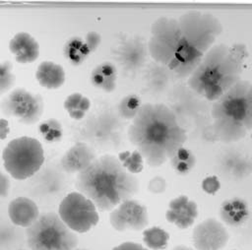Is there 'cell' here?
Wrapping results in <instances>:
<instances>
[{"label": "cell", "instance_id": "d6986e66", "mask_svg": "<svg viewBox=\"0 0 252 250\" xmlns=\"http://www.w3.org/2000/svg\"><path fill=\"white\" fill-rule=\"evenodd\" d=\"M9 50L14 55L15 61L20 64L32 63L39 56L37 40L26 31H20L11 38Z\"/></svg>", "mask_w": 252, "mask_h": 250}, {"label": "cell", "instance_id": "277c9868", "mask_svg": "<svg viewBox=\"0 0 252 250\" xmlns=\"http://www.w3.org/2000/svg\"><path fill=\"white\" fill-rule=\"evenodd\" d=\"M247 56L248 50L243 43L213 45L188 77V87L214 102L241 80Z\"/></svg>", "mask_w": 252, "mask_h": 250}, {"label": "cell", "instance_id": "5bb4252c", "mask_svg": "<svg viewBox=\"0 0 252 250\" xmlns=\"http://www.w3.org/2000/svg\"><path fill=\"white\" fill-rule=\"evenodd\" d=\"M116 60L126 71L135 72L141 69L149 54L148 42L140 36H131L119 44L116 49Z\"/></svg>", "mask_w": 252, "mask_h": 250}, {"label": "cell", "instance_id": "ba28073f", "mask_svg": "<svg viewBox=\"0 0 252 250\" xmlns=\"http://www.w3.org/2000/svg\"><path fill=\"white\" fill-rule=\"evenodd\" d=\"M58 215L74 232L85 233L95 226L99 216L94 203L78 191L67 194L60 202Z\"/></svg>", "mask_w": 252, "mask_h": 250}, {"label": "cell", "instance_id": "d6a6232c", "mask_svg": "<svg viewBox=\"0 0 252 250\" xmlns=\"http://www.w3.org/2000/svg\"><path fill=\"white\" fill-rule=\"evenodd\" d=\"M16 82V76L13 73V63L10 60L0 62V94L11 91Z\"/></svg>", "mask_w": 252, "mask_h": 250}, {"label": "cell", "instance_id": "5b68a950", "mask_svg": "<svg viewBox=\"0 0 252 250\" xmlns=\"http://www.w3.org/2000/svg\"><path fill=\"white\" fill-rule=\"evenodd\" d=\"M213 131L223 143L244 138L252 130V83L240 80L211 108Z\"/></svg>", "mask_w": 252, "mask_h": 250}, {"label": "cell", "instance_id": "9c48e42d", "mask_svg": "<svg viewBox=\"0 0 252 250\" xmlns=\"http://www.w3.org/2000/svg\"><path fill=\"white\" fill-rule=\"evenodd\" d=\"M0 109L5 116L16 118L22 124L33 125L42 116L44 102L40 94L17 88L2 98Z\"/></svg>", "mask_w": 252, "mask_h": 250}, {"label": "cell", "instance_id": "836d02e7", "mask_svg": "<svg viewBox=\"0 0 252 250\" xmlns=\"http://www.w3.org/2000/svg\"><path fill=\"white\" fill-rule=\"evenodd\" d=\"M201 187L205 193L215 195L220 188V181L217 175H209L202 180Z\"/></svg>", "mask_w": 252, "mask_h": 250}, {"label": "cell", "instance_id": "52a82bcc", "mask_svg": "<svg viewBox=\"0 0 252 250\" xmlns=\"http://www.w3.org/2000/svg\"><path fill=\"white\" fill-rule=\"evenodd\" d=\"M5 170L17 180L31 178L44 162L41 143L32 137L22 136L11 140L2 152Z\"/></svg>", "mask_w": 252, "mask_h": 250}, {"label": "cell", "instance_id": "3957f363", "mask_svg": "<svg viewBox=\"0 0 252 250\" xmlns=\"http://www.w3.org/2000/svg\"><path fill=\"white\" fill-rule=\"evenodd\" d=\"M75 187L96 209L108 212L132 199L139 190V181L123 167L117 156L103 155L77 174Z\"/></svg>", "mask_w": 252, "mask_h": 250}, {"label": "cell", "instance_id": "9a60e30c", "mask_svg": "<svg viewBox=\"0 0 252 250\" xmlns=\"http://www.w3.org/2000/svg\"><path fill=\"white\" fill-rule=\"evenodd\" d=\"M218 167L224 177L240 180L252 173V157L244 152L230 149L220 156Z\"/></svg>", "mask_w": 252, "mask_h": 250}, {"label": "cell", "instance_id": "7bdbcfd3", "mask_svg": "<svg viewBox=\"0 0 252 250\" xmlns=\"http://www.w3.org/2000/svg\"><path fill=\"white\" fill-rule=\"evenodd\" d=\"M17 250H25V249H17Z\"/></svg>", "mask_w": 252, "mask_h": 250}, {"label": "cell", "instance_id": "74e56055", "mask_svg": "<svg viewBox=\"0 0 252 250\" xmlns=\"http://www.w3.org/2000/svg\"><path fill=\"white\" fill-rule=\"evenodd\" d=\"M111 250H149V249L144 247L140 243L127 241V242H123V243L113 247Z\"/></svg>", "mask_w": 252, "mask_h": 250}, {"label": "cell", "instance_id": "8d00e7d4", "mask_svg": "<svg viewBox=\"0 0 252 250\" xmlns=\"http://www.w3.org/2000/svg\"><path fill=\"white\" fill-rule=\"evenodd\" d=\"M11 182L9 176L0 170V198H6L9 195Z\"/></svg>", "mask_w": 252, "mask_h": 250}, {"label": "cell", "instance_id": "e0dca14e", "mask_svg": "<svg viewBox=\"0 0 252 250\" xmlns=\"http://www.w3.org/2000/svg\"><path fill=\"white\" fill-rule=\"evenodd\" d=\"M96 158L93 148L86 142L79 141L70 147L60 158V165L67 173H80Z\"/></svg>", "mask_w": 252, "mask_h": 250}, {"label": "cell", "instance_id": "4316f807", "mask_svg": "<svg viewBox=\"0 0 252 250\" xmlns=\"http://www.w3.org/2000/svg\"><path fill=\"white\" fill-rule=\"evenodd\" d=\"M21 229L0 217V250H11L22 241Z\"/></svg>", "mask_w": 252, "mask_h": 250}, {"label": "cell", "instance_id": "d4e9b609", "mask_svg": "<svg viewBox=\"0 0 252 250\" xmlns=\"http://www.w3.org/2000/svg\"><path fill=\"white\" fill-rule=\"evenodd\" d=\"M168 161L175 173L178 175H186L195 167L197 158L190 149L183 146L173 154Z\"/></svg>", "mask_w": 252, "mask_h": 250}, {"label": "cell", "instance_id": "7a4b0ae2", "mask_svg": "<svg viewBox=\"0 0 252 250\" xmlns=\"http://www.w3.org/2000/svg\"><path fill=\"white\" fill-rule=\"evenodd\" d=\"M127 135L145 162L158 167L184 146L187 133L165 103H143L131 121Z\"/></svg>", "mask_w": 252, "mask_h": 250}, {"label": "cell", "instance_id": "4dcf8cb0", "mask_svg": "<svg viewBox=\"0 0 252 250\" xmlns=\"http://www.w3.org/2000/svg\"><path fill=\"white\" fill-rule=\"evenodd\" d=\"M117 158L123 165V167L132 174L140 173L144 168V158L142 155L137 151H123L118 154Z\"/></svg>", "mask_w": 252, "mask_h": 250}, {"label": "cell", "instance_id": "1f68e13d", "mask_svg": "<svg viewBox=\"0 0 252 250\" xmlns=\"http://www.w3.org/2000/svg\"><path fill=\"white\" fill-rule=\"evenodd\" d=\"M36 194L41 196L56 195L62 189V180L58 175L44 174L35 185Z\"/></svg>", "mask_w": 252, "mask_h": 250}, {"label": "cell", "instance_id": "60d3db41", "mask_svg": "<svg viewBox=\"0 0 252 250\" xmlns=\"http://www.w3.org/2000/svg\"><path fill=\"white\" fill-rule=\"evenodd\" d=\"M74 250H87V249H77V248H76V249H74Z\"/></svg>", "mask_w": 252, "mask_h": 250}, {"label": "cell", "instance_id": "603a6c76", "mask_svg": "<svg viewBox=\"0 0 252 250\" xmlns=\"http://www.w3.org/2000/svg\"><path fill=\"white\" fill-rule=\"evenodd\" d=\"M117 76V67L110 61H104L92 70L91 83L96 89L112 93L116 89Z\"/></svg>", "mask_w": 252, "mask_h": 250}, {"label": "cell", "instance_id": "83f0119b", "mask_svg": "<svg viewBox=\"0 0 252 250\" xmlns=\"http://www.w3.org/2000/svg\"><path fill=\"white\" fill-rule=\"evenodd\" d=\"M169 234L159 226H151L143 230V242L148 249L162 250L167 247Z\"/></svg>", "mask_w": 252, "mask_h": 250}, {"label": "cell", "instance_id": "2e32d148", "mask_svg": "<svg viewBox=\"0 0 252 250\" xmlns=\"http://www.w3.org/2000/svg\"><path fill=\"white\" fill-rule=\"evenodd\" d=\"M198 215L196 202L186 195H179L169 201L165 219L179 229H186L194 224Z\"/></svg>", "mask_w": 252, "mask_h": 250}, {"label": "cell", "instance_id": "cb8c5ba5", "mask_svg": "<svg viewBox=\"0 0 252 250\" xmlns=\"http://www.w3.org/2000/svg\"><path fill=\"white\" fill-rule=\"evenodd\" d=\"M63 56L73 66L82 65L85 60L91 55L90 49L87 46L84 36H71L63 45Z\"/></svg>", "mask_w": 252, "mask_h": 250}, {"label": "cell", "instance_id": "484cf974", "mask_svg": "<svg viewBox=\"0 0 252 250\" xmlns=\"http://www.w3.org/2000/svg\"><path fill=\"white\" fill-rule=\"evenodd\" d=\"M63 107L72 119L81 120L89 111L91 100L81 93H73L65 98Z\"/></svg>", "mask_w": 252, "mask_h": 250}, {"label": "cell", "instance_id": "4fadbf2b", "mask_svg": "<svg viewBox=\"0 0 252 250\" xmlns=\"http://www.w3.org/2000/svg\"><path fill=\"white\" fill-rule=\"evenodd\" d=\"M229 239L224 224L213 218L199 222L192 231V243L195 250H222Z\"/></svg>", "mask_w": 252, "mask_h": 250}, {"label": "cell", "instance_id": "e575fe53", "mask_svg": "<svg viewBox=\"0 0 252 250\" xmlns=\"http://www.w3.org/2000/svg\"><path fill=\"white\" fill-rule=\"evenodd\" d=\"M166 188H167L166 180L159 175L154 176L152 179H150L147 185V189L149 192L153 194H158V195L163 193L166 190Z\"/></svg>", "mask_w": 252, "mask_h": 250}, {"label": "cell", "instance_id": "8fae6325", "mask_svg": "<svg viewBox=\"0 0 252 250\" xmlns=\"http://www.w3.org/2000/svg\"><path fill=\"white\" fill-rule=\"evenodd\" d=\"M109 222L117 231L144 230L149 224L148 209L138 200H126L110 211Z\"/></svg>", "mask_w": 252, "mask_h": 250}, {"label": "cell", "instance_id": "7402d4cb", "mask_svg": "<svg viewBox=\"0 0 252 250\" xmlns=\"http://www.w3.org/2000/svg\"><path fill=\"white\" fill-rule=\"evenodd\" d=\"M144 77L148 91L154 94H162L173 78L168 69L154 60L146 67Z\"/></svg>", "mask_w": 252, "mask_h": 250}, {"label": "cell", "instance_id": "44dd1931", "mask_svg": "<svg viewBox=\"0 0 252 250\" xmlns=\"http://www.w3.org/2000/svg\"><path fill=\"white\" fill-rule=\"evenodd\" d=\"M35 79L41 87L56 90L65 83V70L53 61H42L35 71Z\"/></svg>", "mask_w": 252, "mask_h": 250}, {"label": "cell", "instance_id": "8992f818", "mask_svg": "<svg viewBox=\"0 0 252 250\" xmlns=\"http://www.w3.org/2000/svg\"><path fill=\"white\" fill-rule=\"evenodd\" d=\"M27 243L31 250H74L78 237L54 212L39 215L26 229Z\"/></svg>", "mask_w": 252, "mask_h": 250}, {"label": "cell", "instance_id": "7c38bea8", "mask_svg": "<svg viewBox=\"0 0 252 250\" xmlns=\"http://www.w3.org/2000/svg\"><path fill=\"white\" fill-rule=\"evenodd\" d=\"M204 99L189 87H178L170 92L167 106L184 127V122L197 119V116H200L206 109L207 105Z\"/></svg>", "mask_w": 252, "mask_h": 250}, {"label": "cell", "instance_id": "d590c367", "mask_svg": "<svg viewBox=\"0 0 252 250\" xmlns=\"http://www.w3.org/2000/svg\"><path fill=\"white\" fill-rule=\"evenodd\" d=\"M84 39H85V42H86L87 46L89 47L90 52L92 54L99 46V44L101 42V35L95 31H91L86 33V35L84 36Z\"/></svg>", "mask_w": 252, "mask_h": 250}, {"label": "cell", "instance_id": "f546056e", "mask_svg": "<svg viewBox=\"0 0 252 250\" xmlns=\"http://www.w3.org/2000/svg\"><path fill=\"white\" fill-rule=\"evenodd\" d=\"M143 103L139 95L129 94L121 98L117 105V113L121 119L133 120L140 111Z\"/></svg>", "mask_w": 252, "mask_h": 250}, {"label": "cell", "instance_id": "30bf717a", "mask_svg": "<svg viewBox=\"0 0 252 250\" xmlns=\"http://www.w3.org/2000/svg\"><path fill=\"white\" fill-rule=\"evenodd\" d=\"M122 131V122L118 113L103 110L93 114L83 123L81 135L83 142L103 145L119 138Z\"/></svg>", "mask_w": 252, "mask_h": 250}, {"label": "cell", "instance_id": "6da1fadb", "mask_svg": "<svg viewBox=\"0 0 252 250\" xmlns=\"http://www.w3.org/2000/svg\"><path fill=\"white\" fill-rule=\"evenodd\" d=\"M221 31L220 20L208 13L189 11L175 18L160 17L151 26L149 54L173 77L188 78Z\"/></svg>", "mask_w": 252, "mask_h": 250}, {"label": "cell", "instance_id": "b9f144b4", "mask_svg": "<svg viewBox=\"0 0 252 250\" xmlns=\"http://www.w3.org/2000/svg\"><path fill=\"white\" fill-rule=\"evenodd\" d=\"M251 138H252V130H251Z\"/></svg>", "mask_w": 252, "mask_h": 250}, {"label": "cell", "instance_id": "ffe728a7", "mask_svg": "<svg viewBox=\"0 0 252 250\" xmlns=\"http://www.w3.org/2000/svg\"><path fill=\"white\" fill-rule=\"evenodd\" d=\"M219 217L223 224L238 227L249 219V207L247 202L240 197L225 199L220 206Z\"/></svg>", "mask_w": 252, "mask_h": 250}, {"label": "cell", "instance_id": "ac0fdd59", "mask_svg": "<svg viewBox=\"0 0 252 250\" xmlns=\"http://www.w3.org/2000/svg\"><path fill=\"white\" fill-rule=\"evenodd\" d=\"M8 216L10 221L20 227L28 228L39 217L36 203L28 197H17L8 206Z\"/></svg>", "mask_w": 252, "mask_h": 250}, {"label": "cell", "instance_id": "f35d334b", "mask_svg": "<svg viewBox=\"0 0 252 250\" xmlns=\"http://www.w3.org/2000/svg\"><path fill=\"white\" fill-rule=\"evenodd\" d=\"M10 132L9 121L5 118H0V140L6 139Z\"/></svg>", "mask_w": 252, "mask_h": 250}, {"label": "cell", "instance_id": "f1b7e54d", "mask_svg": "<svg viewBox=\"0 0 252 250\" xmlns=\"http://www.w3.org/2000/svg\"><path fill=\"white\" fill-rule=\"evenodd\" d=\"M38 133L47 144H55L61 141L63 137V127L56 118H48L38 125Z\"/></svg>", "mask_w": 252, "mask_h": 250}, {"label": "cell", "instance_id": "ab89813d", "mask_svg": "<svg viewBox=\"0 0 252 250\" xmlns=\"http://www.w3.org/2000/svg\"><path fill=\"white\" fill-rule=\"evenodd\" d=\"M171 250H195V249L192 248V247L186 246V245H176Z\"/></svg>", "mask_w": 252, "mask_h": 250}]
</instances>
